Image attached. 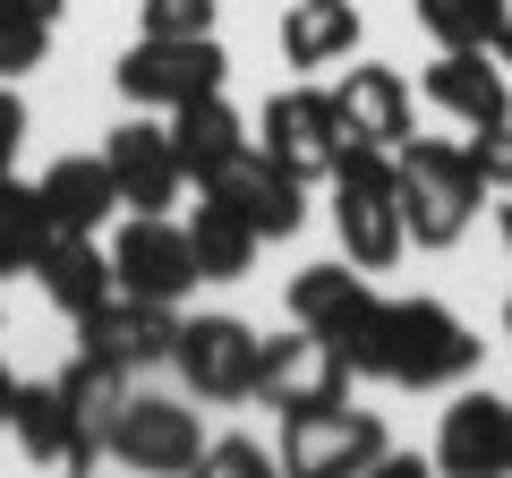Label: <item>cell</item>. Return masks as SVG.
I'll return each instance as SVG.
<instances>
[{
    "mask_svg": "<svg viewBox=\"0 0 512 478\" xmlns=\"http://www.w3.org/2000/svg\"><path fill=\"white\" fill-rule=\"evenodd\" d=\"M367 376L410 385V393H453L478 376V333L444 299H384V333H376V368Z\"/></svg>",
    "mask_w": 512,
    "mask_h": 478,
    "instance_id": "cell-1",
    "label": "cell"
},
{
    "mask_svg": "<svg viewBox=\"0 0 512 478\" xmlns=\"http://www.w3.org/2000/svg\"><path fill=\"white\" fill-rule=\"evenodd\" d=\"M393 188H402L410 248H453L478 222V197H487L478 154L453 146V137H410V146H393Z\"/></svg>",
    "mask_w": 512,
    "mask_h": 478,
    "instance_id": "cell-2",
    "label": "cell"
},
{
    "mask_svg": "<svg viewBox=\"0 0 512 478\" xmlns=\"http://www.w3.org/2000/svg\"><path fill=\"white\" fill-rule=\"evenodd\" d=\"M325 180H333V231H342V257L367 265V274L402 265L410 222H402V188H393V154H384V146H342Z\"/></svg>",
    "mask_w": 512,
    "mask_h": 478,
    "instance_id": "cell-3",
    "label": "cell"
},
{
    "mask_svg": "<svg viewBox=\"0 0 512 478\" xmlns=\"http://www.w3.org/2000/svg\"><path fill=\"white\" fill-rule=\"evenodd\" d=\"M291 325L325 333V342L350 359V376H367L376 368V333H384V291L367 282V265H350V257L308 265V274L291 282Z\"/></svg>",
    "mask_w": 512,
    "mask_h": 478,
    "instance_id": "cell-4",
    "label": "cell"
},
{
    "mask_svg": "<svg viewBox=\"0 0 512 478\" xmlns=\"http://www.w3.org/2000/svg\"><path fill=\"white\" fill-rule=\"evenodd\" d=\"M222 77H231V52H222L214 35H137L120 52V69H111V86L128 94L137 111H180L197 103V94H222Z\"/></svg>",
    "mask_w": 512,
    "mask_h": 478,
    "instance_id": "cell-5",
    "label": "cell"
},
{
    "mask_svg": "<svg viewBox=\"0 0 512 478\" xmlns=\"http://www.w3.org/2000/svg\"><path fill=\"white\" fill-rule=\"evenodd\" d=\"M384 461H393V436L359 402H325V410H291L282 419V470L291 478H367Z\"/></svg>",
    "mask_w": 512,
    "mask_h": 478,
    "instance_id": "cell-6",
    "label": "cell"
},
{
    "mask_svg": "<svg viewBox=\"0 0 512 478\" xmlns=\"http://www.w3.org/2000/svg\"><path fill=\"white\" fill-rule=\"evenodd\" d=\"M103 461L146 470V478H180V470L205 461V427H197V410H188L180 393H137L128 385V402L111 410V427H103Z\"/></svg>",
    "mask_w": 512,
    "mask_h": 478,
    "instance_id": "cell-7",
    "label": "cell"
},
{
    "mask_svg": "<svg viewBox=\"0 0 512 478\" xmlns=\"http://www.w3.org/2000/svg\"><path fill=\"white\" fill-rule=\"evenodd\" d=\"M256 350H265V333L248 325V316H180V342H171V368H180L188 402H256Z\"/></svg>",
    "mask_w": 512,
    "mask_h": 478,
    "instance_id": "cell-8",
    "label": "cell"
},
{
    "mask_svg": "<svg viewBox=\"0 0 512 478\" xmlns=\"http://www.w3.org/2000/svg\"><path fill=\"white\" fill-rule=\"evenodd\" d=\"M256 402L265 410H325V402H350V359L325 342V333H308V325H291V333H274V342L256 350Z\"/></svg>",
    "mask_w": 512,
    "mask_h": 478,
    "instance_id": "cell-9",
    "label": "cell"
},
{
    "mask_svg": "<svg viewBox=\"0 0 512 478\" xmlns=\"http://www.w3.org/2000/svg\"><path fill=\"white\" fill-rule=\"evenodd\" d=\"M111 282L137 299H171L180 308L188 291H197V248H188V222L171 214H128L120 231H111Z\"/></svg>",
    "mask_w": 512,
    "mask_h": 478,
    "instance_id": "cell-10",
    "label": "cell"
},
{
    "mask_svg": "<svg viewBox=\"0 0 512 478\" xmlns=\"http://www.w3.org/2000/svg\"><path fill=\"white\" fill-rule=\"evenodd\" d=\"M256 154H274L291 180H325L333 154H342V129H333V94L325 86H282L265 94V111H256Z\"/></svg>",
    "mask_w": 512,
    "mask_h": 478,
    "instance_id": "cell-11",
    "label": "cell"
},
{
    "mask_svg": "<svg viewBox=\"0 0 512 478\" xmlns=\"http://www.w3.org/2000/svg\"><path fill=\"white\" fill-rule=\"evenodd\" d=\"M171 342H180V308H171V299L111 291L94 316H77V350H94V359H111V368H128V376L171 368Z\"/></svg>",
    "mask_w": 512,
    "mask_h": 478,
    "instance_id": "cell-12",
    "label": "cell"
},
{
    "mask_svg": "<svg viewBox=\"0 0 512 478\" xmlns=\"http://www.w3.org/2000/svg\"><path fill=\"white\" fill-rule=\"evenodd\" d=\"M333 94V129L342 146H410L419 137V111H410V77L402 69H376V60H342V86Z\"/></svg>",
    "mask_w": 512,
    "mask_h": 478,
    "instance_id": "cell-13",
    "label": "cell"
},
{
    "mask_svg": "<svg viewBox=\"0 0 512 478\" xmlns=\"http://www.w3.org/2000/svg\"><path fill=\"white\" fill-rule=\"evenodd\" d=\"M103 163L120 180V214H171L188 197V171H180V146H171V120H128V129L103 137Z\"/></svg>",
    "mask_w": 512,
    "mask_h": 478,
    "instance_id": "cell-14",
    "label": "cell"
},
{
    "mask_svg": "<svg viewBox=\"0 0 512 478\" xmlns=\"http://www.w3.org/2000/svg\"><path fill=\"white\" fill-rule=\"evenodd\" d=\"M436 461L453 478H504L512 470V402L487 385H453V410L436 427Z\"/></svg>",
    "mask_w": 512,
    "mask_h": 478,
    "instance_id": "cell-15",
    "label": "cell"
},
{
    "mask_svg": "<svg viewBox=\"0 0 512 478\" xmlns=\"http://www.w3.org/2000/svg\"><path fill=\"white\" fill-rule=\"evenodd\" d=\"M205 197L239 205V214L256 222V239H299V222H308V180H291V171L274 163V154H231V163L205 180Z\"/></svg>",
    "mask_w": 512,
    "mask_h": 478,
    "instance_id": "cell-16",
    "label": "cell"
},
{
    "mask_svg": "<svg viewBox=\"0 0 512 478\" xmlns=\"http://www.w3.org/2000/svg\"><path fill=\"white\" fill-rule=\"evenodd\" d=\"M9 436H18V453L43 461V470H94V461H103V436L69 410V393H60V385H18Z\"/></svg>",
    "mask_w": 512,
    "mask_h": 478,
    "instance_id": "cell-17",
    "label": "cell"
},
{
    "mask_svg": "<svg viewBox=\"0 0 512 478\" xmlns=\"http://www.w3.org/2000/svg\"><path fill=\"white\" fill-rule=\"evenodd\" d=\"M427 103L453 111L461 129H495V120H512V77L495 52H436L427 60Z\"/></svg>",
    "mask_w": 512,
    "mask_h": 478,
    "instance_id": "cell-18",
    "label": "cell"
},
{
    "mask_svg": "<svg viewBox=\"0 0 512 478\" xmlns=\"http://www.w3.org/2000/svg\"><path fill=\"white\" fill-rule=\"evenodd\" d=\"M35 282H43V299H52L60 316H94L120 282H111V248H94V231H60L52 248H43V265H35Z\"/></svg>",
    "mask_w": 512,
    "mask_h": 478,
    "instance_id": "cell-19",
    "label": "cell"
},
{
    "mask_svg": "<svg viewBox=\"0 0 512 478\" xmlns=\"http://www.w3.org/2000/svg\"><path fill=\"white\" fill-rule=\"evenodd\" d=\"M359 0H291L282 9V60L291 69H342V60H359Z\"/></svg>",
    "mask_w": 512,
    "mask_h": 478,
    "instance_id": "cell-20",
    "label": "cell"
},
{
    "mask_svg": "<svg viewBox=\"0 0 512 478\" xmlns=\"http://www.w3.org/2000/svg\"><path fill=\"white\" fill-rule=\"evenodd\" d=\"M171 146H180V171H188V188H205L231 154H248L256 137H248V120L231 111V94H197V103H180L171 111Z\"/></svg>",
    "mask_w": 512,
    "mask_h": 478,
    "instance_id": "cell-21",
    "label": "cell"
},
{
    "mask_svg": "<svg viewBox=\"0 0 512 478\" xmlns=\"http://www.w3.org/2000/svg\"><path fill=\"white\" fill-rule=\"evenodd\" d=\"M43 214H52V231H103L111 214H120V180H111L103 154H60L52 171H43Z\"/></svg>",
    "mask_w": 512,
    "mask_h": 478,
    "instance_id": "cell-22",
    "label": "cell"
},
{
    "mask_svg": "<svg viewBox=\"0 0 512 478\" xmlns=\"http://www.w3.org/2000/svg\"><path fill=\"white\" fill-rule=\"evenodd\" d=\"M188 248H197V274L205 282H248V265H256V222L239 214V205H222V197H205L197 214H188Z\"/></svg>",
    "mask_w": 512,
    "mask_h": 478,
    "instance_id": "cell-23",
    "label": "cell"
},
{
    "mask_svg": "<svg viewBox=\"0 0 512 478\" xmlns=\"http://www.w3.org/2000/svg\"><path fill=\"white\" fill-rule=\"evenodd\" d=\"M52 214H43V188L18 180V171H0V282L9 274H35L43 248H52Z\"/></svg>",
    "mask_w": 512,
    "mask_h": 478,
    "instance_id": "cell-24",
    "label": "cell"
},
{
    "mask_svg": "<svg viewBox=\"0 0 512 478\" xmlns=\"http://www.w3.org/2000/svg\"><path fill=\"white\" fill-rule=\"evenodd\" d=\"M410 9L436 35V52H487L512 18V0H410Z\"/></svg>",
    "mask_w": 512,
    "mask_h": 478,
    "instance_id": "cell-25",
    "label": "cell"
},
{
    "mask_svg": "<svg viewBox=\"0 0 512 478\" xmlns=\"http://www.w3.org/2000/svg\"><path fill=\"white\" fill-rule=\"evenodd\" d=\"M52 385L69 393V410L94 427V436H103V427H111V410L128 402V385H137V376H128V368H111V359H94V350H77V359L52 376Z\"/></svg>",
    "mask_w": 512,
    "mask_h": 478,
    "instance_id": "cell-26",
    "label": "cell"
},
{
    "mask_svg": "<svg viewBox=\"0 0 512 478\" xmlns=\"http://www.w3.org/2000/svg\"><path fill=\"white\" fill-rule=\"evenodd\" d=\"M43 52H52V18H35V9H18V0H0V77L43 69Z\"/></svg>",
    "mask_w": 512,
    "mask_h": 478,
    "instance_id": "cell-27",
    "label": "cell"
},
{
    "mask_svg": "<svg viewBox=\"0 0 512 478\" xmlns=\"http://www.w3.org/2000/svg\"><path fill=\"white\" fill-rule=\"evenodd\" d=\"M222 0H137V35H214Z\"/></svg>",
    "mask_w": 512,
    "mask_h": 478,
    "instance_id": "cell-28",
    "label": "cell"
},
{
    "mask_svg": "<svg viewBox=\"0 0 512 478\" xmlns=\"http://www.w3.org/2000/svg\"><path fill=\"white\" fill-rule=\"evenodd\" d=\"M197 470H205V478H274V453L248 444V436H222V444H205Z\"/></svg>",
    "mask_w": 512,
    "mask_h": 478,
    "instance_id": "cell-29",
    "label": "cell"
},
{
    "mask_svg": "<svg viewBox=\"0 0 512 478\" xmlns=\"http://www.w3.org/2000/svg\"><path fill=\"white\" fill-rule=\"evenodd\" d=\"M470 154H478V180H487V197H512V120L470 129Z\"/></svg>",
    "mask_w": 512,
    "mask_h": 478,
    "instance_id": "cell-30",
    "label": "cell"
},
{
    "mask_svg": "<svg viewBox=\"0 0 512 478\" xmlns=\"http://www.w3.org/2000/svg\"><path fill=\"white\" fill-rule=\"evenodd\" d=\"M26 94H18V77H0V171H18V146H26Z\"/></svg>",
    "mask_w": 512,
    "mask_h": 478,
    "instance_id": "cell-31",
    "label": "cell"
},
{
    "mask_svg": "<svg viewBox=\"0 0 512 478\" xmlns=\"http://www.w3.org/2000/svg\"><path fill=\"white\" fill-rule=\"evenodd\" d=\"M9 410H18V376H9V359H0V436H9Z\"/></svg>",
    "mask_w": 512,
    "mask_h": 478,
    "instance_id": "cell-32",
    "label": "cell"
},
{
    "mask_svg": "<svg viewBox=\"0 0 512 478\" xmlns=\"http://www.w3.org/2000/svg\"><path fill=\"white\" fill-rule=\"evenodd\" d=\"M487 52H495V60H504V77H512V18H504V35H495V43H487Z\"/></svg>",
    "mask_w": 512,
    "mask_h": 478,
    "instance_id": "cell-33",
    "label": "cell"
},
{
    "mask_svg": "<svg viewBox=\"0 0 512 478\" xmlns=\"http://www.w3.org/2000/svg\"><path fill=\"white\" fill-rule=\"evenodd\" d=\"M18 9H35V18H52V26H60V9H69V0H18Z\"/></svg>",
    "mask_w": 512,
    "mask_h": 478,
    "instance_id": "cell-34",
    "label": "cell"
},
{
    "mask_svg": "<svg viewBox=\"0 0 512 478\" xmlns=\"http://www.w3.org/2000/svg\"><path fill=\"white\" fill-rule=\"evenodd\" d=\"M495 231H504V248H512V197H504V214H495Z\"/></svg>",
    "mask_w": 512,
    "mask_h": 478,
    "instance_id": "cell-35",
    "label": "cell"
},
{
    "mask_svg": "<svg viewBox=\"0 0 512 478\" xmlns=\"http://www.w3.org/2000/svg\"><path fill=\"white\" fill-rule=\"evenodd\" d=\"M504 342H512V299H504Z\"/></svg>",
    "mask_w": 512,
    "mask_h": 478,
    "instance_id": "cell-36",
    "label": "cell"
}]
</instances>
